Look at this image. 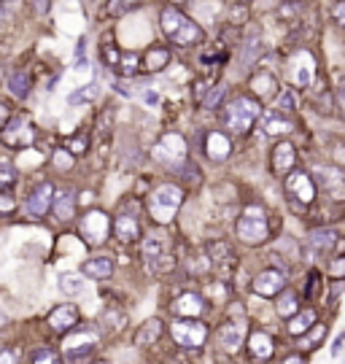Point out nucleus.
<instances>
[{
	"mask_svg": "<svg viewBox=\"0 0 345 364\" xmlns=\"http://www.w3.org/2000/svg\"><path fill=\"white\" fill-rule=\"evenodd\" d=\"M313 324H316V310L305 308V310H300L297 316H291V321H289V332L300 338V335H307V332L313 329Z\"/></svg>",
	"mask_w": 345,
	"mask_h": 364,
	"instance_id": "nucleus-26",
	"label": "nucleus"
},
{
	"mask_svg": "<svg viewBox=\"0 0 345 364\" xmlns=\"http://www.w3.org/2000/svg\"><path fill=\"white\" fill-rule=\"evenodd\" d=\"M340 243V238H337V232L335 229H313L310 232V245L316 248V251H332L335 245Z\"/></svg>",
	"mask_w": 345,
	"mask_h": 364,
	"instance_id": "nucleus-29",
	"label": "nucleus"
},
{
	"mask_svg": "<svg viewBox=\"0 0 345 364\" xmlns=\"http://www.w3.org/2000/svg\"><path fill=\"white\" fill-rule=\"evenodd\" d=\"M141 3L143 0H111V3H108V14H111V17H124V14L135 11Z\"/></svg>",
	"mask_w": 345,
	"mask_h": 364,
	"instance_id": "nucleus-36",
	"label": "nucleus"
},
{
	"mask_svg": "<svg viewBox=\"0 0 345 364\" xmlns=\"http://www.w3.org/2000/svg\"><path fill=\"white\" fill-rule=\"evenodd\" d=\"M111 273H114L111 257H95V259H89V262L84 264V275H86V278H95V281L108 278Z\"/></svg>",
	"mask_w": 345,
	"mask_h": 364,
	"instance_id": "nucleus-25",
	"label": "nucleus"
},
{
	"mask_svg": "<svg viewBox=\"0 0 345 364\" xmlns=\"http://www.w3.org/2000/svg\"><path fill=\"white\" fill-rule=\"evenodd\" d=\"M8 89H11L14 98L24 100V98L30 95V76H27L24 70H14V73L8 76Z\"/></svg>",
	"mask_w": 345,
	"mask_h": 364,
	"instance_id": "nucleus-32",
	"label": "nucleus"
},
{
	"mask_svg": "<svg viewBox=\"0 0 345 364\" xmlns=\"http://www.w3.org/2000/svg\"><path fill=\"white\" fill-rule=\"evenodd\" d=\"M173 3H186V0H173Z\"/></svg>",
	"mask_w": 345,
	"mask_h": 364,
	"instance_id": "nucleus-56",
	"label": "nucleus"
},
{
	"mask_svg": "<svg viewBox=\"0 0 345 364\" xmlns=\"http://www.w3.org/2000/svg\"><path fill=\"white\" fill-rule=\"evenodd\" d=\"M114 229H116V238L124 243H132L141 238V224L135 222V216H116Z\"/></svg>",
	"mask_w": 345,
	"mask_h": 364,
	"instance_id": "nucleus-23",
	"label": "nucleus"
},
{
	"mask_svg": "<svg viewBox=\"0 0 345 364\" xmlns=\"http://www.w3.org/2000/svg\"><path fill=\"white\" fill-rule=\"evenodd\" d=\"M267 232H270V227H267L262 208H256V205L245 208L243 216L238 219V238L243 243H251V245H254V243L267 241Z\"/></svg>",
	"mask_w": 345,
	"mask_h": 364,
	"instance_id": "nucleus-3",
	"label": "nucleus"
},
{
	"mask_svg": "<svg viewBox=\"0 0 345 364\" xmlns=\"http://www.w3.org/2000/svg\"><path fill=\"white\" fill-rule=\"evenodd\" d=\"M224 95H227V86H224V84H219V86H213V89L208 92V98H203V108H208V111L219 108V103L224 100Z\"/></svg>",
	"mask_w": 345,
	"mask_h": 364,
	"instance_id": "nucleus-38",
	"label": "nucleus"
},
{
	"mask_svg": "<svg viewBox=\"0 0 345 364\" xmlns=\"http://www.w3.org/2000/svg\"><path fill=\"white\" fill-rule=\"evenodd\" d=\"M186 20H189V17H183V14L178 11V8H176V6H167V8L162 11V17H160V22H162L164 36L170 38V36H173V33H176V30H178V27H181V24H183Z\"/></svg>",
	"mask_w": 345,
	"mask_h": 364,
	"instance_id": "nucleus-30",
	"label": "nucleus"
},
{
	"mask_svg": "<svg viewBox=\"0 0 345 364\" xmlns=\"http://www.w3.org/2000/svg\"><path fill=\"white\" fill-rule=\"evenodd\" d=\"M73 211H76V197H73V192H57L54 195V213H57V219L62 222H68V219H73Z\"/></svg>",
	"mask_w": 345,
	"mask_h": 364,
	"instance_id": "nucleus-28",
	"label": "nucleus"
},
{
	"mask_svg": "<svg viewBox=\"0 0 345 364\" xmlns=\"http://www.w3.org/2000/svg\"><path fill=\"white\" fill-rule=\"evenodd\" d=\"M89 364H108V362H102V359H98V362H89Z\"/></svg>",
	"mask_w": 345,
	"mask_h": 364,
	"instance_id": "nucleus-55",
	"label": "nucleus"
},
{
	"mask_svg": "<svg viewBox=\"0 0 345 364\" xmlns=\"http://www.w3.org/2000/svg\"><path fill=\"white\" fill-rule=\"evenodd\" d=\"M329 275L332 278H345V257H337L329 262Z\"/></svg>",
	"mask_w": 345,
	"mask_h": 364,
	"instance_id": "nucleus-43",
	"label": "nucleus"
},
{
	"mask_svg": "<svg viewBox=\"0 0 345 364\" xmlns=\"http://www.w3.org/2000/svg\"><path fill=\"white\" fill-rule=\"evenodd\" d=\"M203 297L200 294H194V291H189V294H181L176 303H173V313L176 316H181V319H197L200 313H203Z\"/></svg>",
	"mask_w": 345,
	"mask_h": 364,
	"instance_id": "nucleus-17",
	"label": "nucleus"
},
{
	"mask_svg": "<svg viewBox=\"0 0 345 364\" xmlns=\"http://www.w3.org/2000/svg\"><path fill=\"white\" fill-rule=\"evenodd\" d=\"M54 165H57L60 170H68V167H73V154H68L65 149H60V151L54 154Z\"/></svg>",
	"mask_w": 345,
	"mask_h": 364,
	"instance_id": "nucleus-44",
	"label": "nucleus"
},
{
	"mask_svg": "<svg viewBox=\"0 0 345 364\" xmlns=\"http://www.w3.org/2000/svg\"><path fill=\"white\" fill-rule=\"evenodd\" d=\"M205 151H208V157L213 162H224L232 154V143H229V138L224 132H210L205 138Z\"/></svg>",
	"mask_w": 345,
	"mask_h": 364,
	"instance_id": "nucleus-20",
	"label": "nucleus"
},
{
	"mask_svg": "<svg viewBox=\"0 0 345 364\" xmlns=\"http://www.w3.org/2000/svg\"><path fill=\"white\" fill-rule=\"evenodd\" d=\"M332 17H335V22H340V24L345 27V0H337V3H335Z\"/></svg>",
	"mask_w": 345,
	"mask_h": 364,
	"instance_id": "nucleus-46",
	"label": "nucleus"
},
{
	"mask_svg": "<svg viewBox=\"0 0 345 364\" xmlns=\"http://www.w3.org/2000/svg\"><path fill=\"white\" fill-rule=\"evenodd\" d=\"M36 141V130H33V124L27 116H17L14 121H6V127H3V143L6 146H30V143Z\"/></svg>",
	"mask_w": 345,
	"mask_h": 364,
	"instance_id": "nucleus-10",
	"label": "nucleus"
},
{
	"mask_svg": "<svg viewBox=\"0 0 345 364\" xmlns=\"http://www.w3.org/2000/svg\"><path fill=\"white\" fill-rule=\"evenodd\" d=\"M262 105L259 100H254V98H248V95H238L235 100L227 103V108H224V124L232 130V132H238V135H243L251 130V124L262 116Z\"/></svg>",
	"mask_w": 345,
	"mask_h": 364,
	"instance_id": "nucleus-1",
	"label": "nucleus"
},
{
	"mask_svg": "<svg viewBox=\"0 0 345 364\" xmlns=\"http://www.w3.org/2000/svg\"><path fill=\"white\" fill-rule=\"evenodd\" d=\"M259 49H262V43H259V36H256V33H251V36H248V40H245V62L254 60Z\"/></svg>",
	"mask_w": 345,
	"mask_h": 364,
	"instance_id": "nucleus-41",
	"label": "nucleus"
},
{
	"mask_svg": "<svg viewBox=\"0 0 345 364\" xmlns=\"http://www.w3.org/2000/svg\"><path fill=\"white\" fill-rule=\"evenodd\" d=\"M278 313H281L284 319H289V316H297V313H300V303H297V294H294V291H284V294H281Z\"/></svg>",
	"mask_w": 345,
	"mask_h": 364,
	"instance_id": "nucleus-35",
	"label": "nucleus"
},
{
	"mask_svg": "<svg viewBox=\"0 0 345 364\" xmlns=\"http://www.w3.org/2000/svg\"><path fill=\"white\" fill-rule=\"evenodd\" d=\"M95 345H98L95 332H70V335L65 338L62 351H65V359H68V362H86V356L95 351Z\"/></svg>",
	"mask_w": 345,
	"mask_h": 364,
	"instance_id": "nucleus-7",
	"label": "nucleus"
},
{
	"mask_svg": "<svg viewBox=\"0 0 345 364\" xmlns=\"http://www.w3.org/2000/svg\"><path fill=\"white\" fill-rule=\"evenodd\" d=\"M208 257H210V267L216 270V275L222 278V281H229L232 275H235V270H238V257H235V251H232V245H227V243L216 241L208 245Z\"/></svg>",
	"mask_w": 345,
	"mask_h": 364,
	"instance_id": "nucleus-5",
	"label": "nucleus"
},
{
	"mask_svg": "<svg viewBox=\"0 0 345 364\" xmlns=\"http://www.w3.org/2000/svg\"><path fill=\"white\" fill-rule=\"evenodd\" d=\"M286 283V273L284 270H275V267H267L262 270L256 278H254V291L262 294V297H275L284 291Z\"/></svg>",
	"mask_w": 345,
	"mask_h": 364,
	"instance_id": "nucleus-12",
	"label": "nucleus"
},
{
	"mask_svg": "<svg viewBox=\"0 0 345 364\" xmlns=\"http://www.w3.org/2000/svg\"><path fill=\"white\" fill-rule=\"evenodd\" d=\"M343 343H345V332H343V335H337V340H335V345H332V354H335V356L340 354V348H343Z\"/></svg>",
	"mask_w": 345,
	"mask_h": 364,
	"instance_id": "nucleus-50",
	"label": "nucleus"
},
{
	"mask_svg": "<svg viewBox=\"0 0 345 364\" xmlns=\"http://www.w3.org/2000/svg\"><path fill=\"white\" fill-rule=\"evenodd\" d=\"M294 160H297V151H294L291 143L284 141L273 149V170H275L278 176H289V170L294 167Z\"/></svg>",
	"mask_w": 345,
	"mask_h": 364,
	"instance_id": "nucleus-18",
	"label": "nucleus"
},
{
	"mask_svg": "<svg viewBox=\"0 0 345 364\" xmlns=\"http://www.w3.org/2000/svg\"><path fill=\"white\" fill-rule=\"evenodd\" d=\"M143 259H146L151 273H167V270L176 267V259L164 251L162 238H148V241L143 243Z\"/></svg>",
	"mask_w": 345,
	"mask_h": 364,
	"instance_id": "nucleus-8",
	"label": "nucleus"
},
{
	"mask_svg": "<svg viewBox=\"0 0 345 364\" xmlns=\"http://www.w3.org/2000/svg\"><path fill=\"white\" fill-rule=\"evenodd\" d=\"M262 130L264 135H286L291 130V121L286 119L281 111H267V114H262Z\"/></svg>",
	"mask_w": 345,
	"mask_h": 364,
	"instance_id": "nucleus-22",
	"label": "nucleus"
},
{
	"mask_svg": "<svg viewBox=\"0 0 345 364\" xmlns=\"http://www.w3.org/2000/svg\"><path fill=\"white\" fill-rule=\"evenodd\" d=\"M167 62H170V52L162 49V46H154V49L146 52V57H143V68H146L148 73H160Z\"/></svg>",
	"mask_w": 345,
	"mask_h": 364,
	"instance_id": "nucleus-27",
	"label": "nucleus"
},
{
	"mask_svg": "<svg viewBox=\"0 0 345 364\" xmlns=\"http://www.w3.org/2000/svg\"><path fill=\"white\" fill-rule=\"evenodd\" d=\"M160 338H162V321H160V319H148V321L138 329V335H135V345L146 348V345H154Z\"/></svg>",
	"mask_w": 345,
	"mask_h": 364,
	"instance_id": "nucleus-24",
	"label": "nucleus"
},
{
	"mask_svg": "<svg viewBox=\"0 0 345 364\" xmlns=\"http://www.w3.org/2000/svg\"><path fill=\"white\" fill-rule=\"evenodd\" d=\"M76 324H79V308H76V305L65 303L49 313V326H52L54 332H62V335H65V332H73Z\"/></svg>",
	"mask_w": 345,
	"mask_h": 364,
	"instance_id": "nucleus-14",
	"label": "nucleus"
},
{
	"mask_svg": "<svg viewBox=\"0 0 345 364\" xmlns=\"http://www.w3.org/2000/svg\"><path fill=\"white\" fill-rule=\"evenodd\" d=\"M319 179L324 183V189L335 197V200H345V173L337 167H321Z\"/></svg>",
	"mask_w": 345,
	"mask_h": 364,
	"instance_id": "nucleus-16",
	"label": "nucleus"
},
{
	"mask_svg": "<svg viewBox=\"0 0 345 364\" xmlns=\"http://www.w3.org/2000/svg\"><path fill=\"white\" fill-rule=\"evenodd\" d=\"M68 151H70V154H84V151H86V138H76V141L70 143Z\"/></svg>",
	"mask_w": 345,
	"mask_h": 364,
	"instance_id": "nucleus-48",
	"label": "nucleus"
},
{
	"mask_svg": "<svg viewBox=\"0 0 345 364\" xmlns=\"http://www.w3.org/2000/svg\"><path fill=\"white\" fill-rule=\"evenodd\" d=\"M337 100H340V105L345 108V81L340 84V89H337Z\"/></svg>",
	"mask_w": 345,
	"mask_h": 364,
	"instance_id": "nucleus-52",
	"label": "nucleus"
},
{
	"mask_svg": "<svg viewBox=\"0 0 345 364\" xmlns=\"http://www.w3.org/2000/svg\"><path fill=\"white\" fill-rule=\"evenodd\" d=\"M160 100V95L157 92H146V103H157Z\"/></svg>",
	"mask_w": 345,
	"mask_h": 364,
	"instance_id": "nucleus-54",
	"label": "nucleus"
},
{
	"mask_svg": "<svg viewBox=\"0 0 345 364\" xmlns=\"http://www.w3.org/2000/svg\"><path fill=\"white\" fill-rule=\"evenodd\" d=\"M251 86H254V92L259 95V100H264V98H273V95H275L278 81H275L273 73H259V76H254Z\"/></svg>",
	"mask_w": 345,
	"mask_h": 364,
	"instance_id": "nucleus-31",
	"label": "nucleus"
},
{
	"mask_svg": "<svg viewBox=\"0 0 345 364\" xmlns=\"http://www.w3.org/2000/svg\"><path fill=\"white\" fill-rule=\"evenodd\" d=\"M108 229H111V219L102 211H92V213L84 216L82 235L89 245H102L105 238H108Z\"/></svg>",
	"mask_w": 345,
	"mask_h": 364,
	"instance_id": "nucleus-9",
	"label": "nucleus"
},
{
	"mask_svg": "<svg viewBox=\"0 0 345 364\" xmlns=\"http://www.w3.org/2000/svg\"><path fill=\"white\" fill-rule=\"evenodd\" d=\"M11 183H14V167H11L8 162H3V186L8 189Z\"/></svg>",
	"mask_w": 345,
	"mask_h": 364,
	"instance_id": "nucleus-47",
	"label": "nucleus"
},
{
	"mask_svg": "<svg viewBox=\"0 0 345 364\" xmlns=\"http://www.w3.org/2000/svg\"><path fill=\"white\" fill-rule=\"evenodd\" d=\"M183 179L192 183H200V179H203V176H200V167H197V165H186V167H183Z\"/></svg>",
	"mask_w": 345,
	"mask_h": 364,
	"instance_id": "nucleus-45",
	"label": "nucleus"
},
{
	"mask_svg": "<svg viewBox=\"0 0 345 364\" xmlns=\"http://www.w3.org/2000/svg\"><path fill=\"white\" fill-rule=\"evenodd\" d=\"M243 338H245V324H240V321H227L222 329H219V343H222L229 354L240 351Z\"/></svg>",
	"mask_w": 345,
	"mask_h": 364,
	"instance_id": "nucleus-15",
	"label": "nucleus"
},
{
	"mask_svg": "<svg viewBox=\"0 0 345 364\" xmlns=\"http://www.w3.org/2000/svg\"><path fill=\"white\" fill-rule=\"evenodd\" d=\"M324 335H326V326H316V329L310 332V338H305L302 348H307V351H310V348H316V345H319V340H321Z\"/></svg>",
	"mask_w": 345,
	"mask_h": 364,
	"instance_id": "nucleus-42",
	"label": "nucleus"
},
{
	"mask_svg": "<svg viewBox=\"0 0 345 364\" xmlns=\"http://www.w3.org/2000/svg\"><path fill=\"white\" fill-rule=\"evenodd\" d=\"M3 364H14V356H11V351H8V348L3 351Z\"/></svg>",
	"mask_w": 345,
	"mask_h": 364,
	"instance_id": "nucleus-53",
	"label": "nucleus"
},
{
	"mask_svg": "<svg viewBox=\"0 0 345 364\" xmlns=\"http://www.w3.org/2000/svg\"><path fill=\"white\" fill-rule=\"evenodd\" d=\"M119 70H122L124 76H132L138 70V54H124L122 60H119Z\"/></svg>",
	"mask_w": 345,
	"mask_h": 364,
	"instance_id": "nucleus-40",
	"label": "nucleus"
},
{
	"mask_svg": "<svg viewBox=\"0 0 345 364\" xmlns=\"http://www.w3.org/2000/svg\"><path fill=\"white\" fill-rule=\"evenodd\" d=\"M33 364H62V359H60V354H57L54 348L41 345V348H36V351H33Z\"/></svg>",
	"mask_w": 345,
	"mask_h": 364,
	"instance_id": "nucleus-37",
	"label": "nucleus"
},
{
	"mask_svg": "<svg viewBox=\"0 0 345 364\" xmlns=\"http://www.w3.org/2000/svg\"><path fill=\"white\" fill-rule=\"evenodd\" d=\"M151 154H154V160L178 167V165L186 160V141H183L178 132H167L162 141L154 146V151H151Z\"/></svg>",
	"mask_w": 345,
	"mask_h": 364,
	"instance_id": "nucleus-6",
	"label": "nucleus"
},
{
	"mask_svg": "<svg viewBox=\"0 0 345 364\" xmlns=\"http://www.w3.org/2000/svg\"><path fill=\"white\" fill-rule=\"evenodd\" d=\"M248 354L256 359V362H267L273 354H275V345H273V338L267 332H254L248 338Z\"/></svg>",
	"mask_w": 345,
	"mask_h": 364,
	"instance_id": "nucleus-19",
	"label": "nucleus"
},
{
	"mask_svg": "<svg viewBox=\"0 0 345 364\" xmlns=\"http://www.w3.org/2000/svg\"><path fill=\"white\" fill-rule=\"evenodd\" d=\"M49 208H54V186L43 181L30 192V197H27V213L33 219H41V216L49 213Z\"/></svg>",
	"mask_w": 345,
	"mask_h": 364,
	"instance_id": "nucleus-11",
	"label": "nucleus"
},
{
	"mask_svg": "<svg viewBox=\"0 0 345 364\" xmlns=\"http://www.w3.org/2000/svg\"><path fill=\"white\" fill-rule=\"evenodd\" d=\"M183 202V189L176 186V183H162L160 189L151 192L148 197V213L157 224H167L173 222V216L178 213Z\"/></svg>",
	"mask_w": 345,
	"mask_h": 364,
	"instance_id": "nucleus-2",
	"label": "nucleus"
},
{
	"mask_svg": "<svg viewBox=\"0 0 345 364\" xmlns=\"http://www.w3.org/2000/svg\"><path fill=\"white\" fill-rule=\"evenodd\" d=\"M281 364H305V359L300 356V354H294V356H286Z\"/></svg>",
	"mask_w": 345,
	"mask_h": 364,
	"instance_id": "nucleus-51",
	"label": "nucleus"
},
{
	"mask_svg": "<svg viewBox=\"0 0 345 364\" xmlns=\"http://www.w3.org/2000/svg\"><path fill=\"white\" fill-rule=\"evenodd\" d=\"M0 208H3V213H11L14 200H11V195H8V192H3V202H0Z\"/></svg>",
	"mask_w": 345,
	"mask_h": 364,
	"instance_id": "nucleus-49",
	"label": "nucleus"
},
{
	"mask_svg": "<svg viewBox=\"0 0 345 364\" xmlns=\"http://www.w3.org/2000/svg\"><path fill=\"white\" fill-rule=\"evenodd\" d=\"M286 192L294 200L307 205V202H313V197H316V183H313V179L307 173H289L286 176Z\"/></svg>",
	"mask_w": 345,
	"mask_h": 364,
	"instance_id": "nucleus-13",
	"label": "nucleus"
},
{
	"mask_svg": "<svg viewBox=\"0 0 345 364\" xmlns=\"http://www.w3.org/2000/svg\"><path fill=\"white\" fill-rule=\"evenodd\" d=\"M173 340L181 348L197 351L208 340V326L197 319H176L173 321Z\"/></svg>",
	"mask_w": 345,
	"mask_h": 364,
	"instance_id": "nucleus-4",
	"label": "nucleus"
},
{
	"mask_svg": "<svg viewBox=\"0 0 345 364\" xmlns=\"http://www.w3.org/2000/svg\"><path fill=\"white\" fill-rule=\"evenodd\" d=\"M294 65H297V68H294V81L302 84V86H307L310 79H313V60H310L307 54H300Z\"/></svg>",
	"mask_w": 345,
	"mask_h": 364,
	"instance_id": "nucleus-34",
	"label": "nucleus"
},
{
	"mask_svg": "<svg viewBox=\"0 0 345 364\" xmlns=\"http://www.w3.org/2000/svg\"><path fill=\"white\" fill-rule=\"evenodd\" d=\"M170 40H173V43H178V46H194V43H200V40H203V27H200L197 22L186 20L181 27L170 36Z\"/></svg>",
	"mask_w": 345,
	"mask_h": 364,
	"instance_id": "nucleus-21",
	"label": "nucleus"
},
{
	"mask_svg": "<svg viewBox=\"0 0 345 364\" xmlns=\"http://www.w3.org/2000/svg\"><path fill=\"white\" fill-rule=\"evenodd\" d=\"M60 289L68 297H76V294H82L84 289H86V281H84V275H79V273H65L60 278Z\"/></svg>",
	"mask_w": 345,
	"mask_h": 364,
	"instance_id": "nucleus-33",
	"label": "nucleus"
},
{
	"mask_svg": "<svg viewBox=\"0 0 345 364\" xmlns=\"http://www.w3.org/2000/svg\"><path fill=\"white\" fill-rule=\"evenodd\" d=\"M294 108H297V98H294V92H291V89H284L281 98H278V111H281V114H291Z\"/></svg>",
	"mask_w": 345,
	"mask_h": 364,
	"instance_id": "nucleus-39",
	"label": "nucleus"
}]
</instances>
